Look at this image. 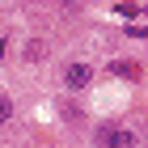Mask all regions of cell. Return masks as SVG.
I'll list each match as a JSON object with an SVG mask.
<instances>
[{
    "label": "cell",
    "instance_id": "277c9868",
    "mask_svg": "<svg viewBox=\"0 0 148 148\" xmlns=\"http://www.w3.org/2000/svg\"><path fill=\"white\" fill-rule=\"evenodd\" d=\"M9 119H13V97H9V93H0V127L9 123Z\"/></svg>",
    "mask_w": 148,
    "mask_h": 148
},
{
    "label": "cell",
    "instance_id": "8992f818",
    "mask_svg": "<svg viewBox=\"0 0 148 148\" xmlns=\"http://www.w3.org/2000/svg\"><path fill=\"white\" fill-rule=\"evenodd\" d=\"M59 4H64V9H76V4H80V0H59Z\"/></svg>",
    "mask_w": 148,
    "mask_h": 148
},
{
    "label": "cell",
    "instance_id": "3957f363",
    "mask_svg": "<svg viewBox=\"0 0 148 148\" xmlns=\"http://www.w3.org/2000/svg\"><path fill=\"white\" fill-rule=\"evenodd\" d=\"M110 72L114 76H127V80H140V64L136 59H110Z\"/></svg>",
    "mask_w": 148,
    "mask_h": 148
},
{
    "label": "cell",
    "instance_id": "5b68a950",
    "mask_svg": "<svg viewBox=\"0 0 148 148\" xmlns=\"http://www.w3.org/2000/svg\"><path fill=\"white\" fill-rule=\"evenodd\" d=\"M42 55H47V47H42V42H25V59H30V64H38Z\"/></svg>",
    "mask_w": 148,
    "mask_h": 148
},
{
    "label": "cell",
    "instance_id": "6da1fadb",
    "mask_svg": "<svg viewBox=\"0 0 148 148\" xmlns=\"http://www.w3.org/2000/svg\"><path fill=\"white\" fill-rule=\"evenodd\" d=\"M93 144L97 148H140V136L127 123H106V127L93 131Z\"/></svg>",
    "mask_w": 148,
    "mask_h": 148
},
{
    "label": "cell",
    "instance_id": "7a4b0ae2",
    "mask_svg": "<svg viewBox=\"0 0 148 148\" xmlns=\"http://www.w3.org/2000/svg\"><path fill=\"white\" fill-rule=\"evenodd\" d=\"M89 85H93V64L89 59H72L68 68H64V89L80 93V89H89Z\"/></svg>",
    "mask_w": 148,
    "mask_h": 148
}]
</instances>
